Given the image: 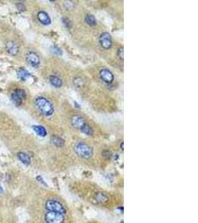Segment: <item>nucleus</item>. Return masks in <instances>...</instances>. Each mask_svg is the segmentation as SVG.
I'll return each mask as SVG.
<instances>
[{
	"label": "nucleus",
	"instance_id": "23",
	"mask_svg": "<svg viewBox=\"0 0 198 223\" xmlns=\"http://www.w3.org/2000/svg\"><path fill=\"white\" fill-rule=\"evenodd\" d=\"M36 179H37V181H39V182L42 183V184H44V185L47 186V184H46V183L45 182V181L43 180V179H42V178L40 176H37V177H36Z\"/></svg>",
	"mask_w": 198,
	"mask_h": 223
},
{
	"label": "nucleus",
	"instance_id": "14",
	"mask_svg": "<svg viewBox=\"0 0 198 223\" xmlns=\"http://www.w3.org/2000/svg\"><path fill=\"white\" fill-rule=\"evenodd\" d=\"M49 81L55 88H60L62 86V81L57 76L51 75L49 77Z\"/></svg>",
	"mask_w": 198,
	"mask_h": 223
},
{
	"label": "nucleus",
	"instance_id": "25",
	"mask_svg": "<svg viewBox=\"0 0 198 223\" xmlns=\"http://www.w3.org/2000/svg\"><path fill=\"white\" fill-rule=\"evenodd\" d=\"M2 192H3V188H2V187L1 186V184H0V194H2Z\"/></svg>",
	"mask_w": 198,
	"mask_h": 223
},
{
	"label": "nucleus",
	"instance_id": "8",
	"mask_svg": "<svg viewBox=\"0 0 198 223\" xmlns=\"http://www.w3.org/2000/svg\"><path fill=\"white\" fill-rule=\"evenodd\" d=\"M99 77L103 82L110 84L114 81V77L113 73L108 69H102L99 71Z\"/></svg>",
	"mask_w": 198,
	"mask_h": 223
},
{
	"label": "nucleus",
	"instance_id": "18",
	"mask_svg": "<svg viewBox=\"0 0 198 223\" xmlns=\"http://www.w3.org/2000/svg\"><path fill=\"white\" fill-rule=\"evenodd\" d=\"M94 199L99 203H105L108 201V197L103 193H96L94 196Z\"/></svg>",
	"mask_w": 198,
	"mask_h": 223
},
{
	"label": "nucleus",
	"instance_id": "12",
	"mask_svg": "<svg viewBox=\"0 0 198 223\" xmlns=\"http://www.w3.org/2000/svg\"><path fill=\"white\" fill-rule=\"evenodd\" d=\"M16 74H17L18 78L22 81H25L28 78L31 77V74L25 69H24V68H19L17 70Z\"/></svg>",
	"mask_w": 198,
	"mask_h": 223
},
{
	"label": "nucleus",
	"instance_id": "21",
	"mask_svg": "<svg viewBox=\"0 0 198 223\" xmlns=\"http://www.w3.org/2000/svg\"><path fill=\"white\" fill-rule=\"evenodd\" d=\"M117 56L119 57V58L120 60H123L124 58V49H123V47H120L117 51Z\"/></svg>",
	"mask_w": 198,
	"mask_h": 223
},
{
	"label": "nucleus",
	"instance_id": "1",
	"mask_svg": "<svg viewBox=\"0 0 198 223\" xmlns=\"http://www.w3.org/2000/svg\"><path fill=\"white\" fill-rule=\"evenodd\" d=\"M35 105L42 114L45 116L52 115L54 112V106L47 98L38 97L35 101Z\"/></svg>",
	"mask_w": 198,
	"mask_h": 223
},
{
	"label": "nucleus",
	"instance_id": "20",
	"mask_svg": "<svg viewBox=\"0 0 198 223\" xmlns=\"http://www.w3.org/2000/svg\"><path fill=\"white\" fill-rule=\"evenodd\" d=\"M50 51L52 54H54V55H57V56H61L62 54V51L59 49V47L56 46H51L50 47Z\"/></svg>",
	"mask_w": 198,
	"mask_h": 223
},
{
	"label": "nucleus",
	"instance_id": "16",
	"mask_svg": "<svg viewBox=\"0 0 198 223\" xmlns=\"http://www.w3.org/2000/svg\"><path fill=\"white\" fill-rule=\"evenodd\" d=\"M33 129L38 136H41V137H45L47 135V131H46L45 128L44 126L40 125H34L32 126Z\"/></svg>",
	"mask_w": 198,
	"mask_h": 223
},
{
	"label": "nucleus",
	"instance_id": "4",
	"mask_svg": "<svg viewBox=\"0 0 198 223\" xmlns=\"http://www.w3.org/2000/svg\"><path fill=\"white\" fill-rule=\"evenodd\" d=\"M47 223H63L65 221L64 214L60 213L53 212V211H48L45 216Z\"/></svg>",
	"mask_w": 198,
	"mask_h": 223
},
{
	"label": "nucleus",
	"instance_id": "17",
	"mask_svg": "<svg viewBox=\"0 0 198 223\" xmlns=\"http://www.w3.org/2000/svg\"><path fill=\"white\" fill-rule=\"evenodd\" d=\"M85 20H86V23L91 27L93 26H95L96 25V19L95 16L92 14H87L85 18Z\"/></svg>",
	"mask_w": 198,
	"mask_h": 223
},
{
	"label": "nucleus",
	"instance_id": "22",
	"mask_svg": "<svg viewBox=\"0 0 198 223\" xmlns=\"http://www.w3.org/2000/svg\"><path fill=\"white\" fill-rule=\"evenodd\" d=\"M16 6H17V8L19 10V11H25V5L22 2L18 3V4L16 5Z\"/></svg>",
	"mask_w": 198,
	"mask_h": 223
},
{
	"label": "nucleus",
	"instance_id": "10",
	"mask_svg": "<svg viewBox=\"0 0 198 223\" xmlns=\"http://www.w3.org/2000/svg\"><path fill=\"white\" fill-rule=\"evenodd\" d=\"M37 19L39 22L43 26H49L51 23V19L49 15L45 11H39L37 14Z\"/></svg>",
	"mask_w": 198,
	"mask_h": 223
},
{
	"label": "nucleus",
	"instance_id": "6",
	"mask_svg": "<svg viewBox=\"0 0 198 223\" xmlns=\"http://www.w3.org/2000/svg\"><path fill=\"white\" fill-rule=\"evenodd\" d=\"M99 43L104 49H111L112 46V38L109 32H103L99 38Z\"/></svg>",
	"mask_w": 198,
	"mask_h": 223
},
{
	"label": "nucleus",
	"instance_id": "15",
	"mask_svg": "<svg viewBox=\"0 0 198 223\" xmlns=\"http://www.w3.org/2000/svg\"><path fill=\"white\" fill-rule=\"evenodd\" d=\"M51 141L56 147H62L65 145V141L62 138L57 136H52L51 138Z\"/></svg>",
	"mask_w": 198,
	"mask_h": 223
},
{
	"label": "nucleus",
	"instance_id": "3",
	"mask_svg": "<svg viewBox=\"0 0 198 223\" xmlns=\"http://www.w3.org/2000/svg\"><path fill=\"white\" fill-rule=\"evenodd\" d=\"M45 208L48 211L60 213L62 214H65L66 213V210L62 204L54 199H49L45 203Z\"/></svg>",
	"mask_w": 198,
	"mask_h": 223
},
{
	"label": "nucleus",
	"instance_id": "7",
	"mask_svg": "<svg viewBox=\"0 0 198 223\" xmlns=\"http://www.w3.org/2000/svg\"><path fill=\"white\" fill-rule=\"evenodd\" d=\"M26 60L34 68H38L40 65V59L38 54L34 51H30L26 54Z\"/></svg>",
	"mask_w": 198,
	"mask_h": 223
},
{
	"label": "nucleus",
	"instance_id": "13",
	"mask_svg": "<svg viewBox=\"0 0 198 223\" xmlns=\"http://www.w3.org/2000/svg\"><path fill=\"white\" fill-rule=\"evenodd\" d=\"M17 157L19 160L21 161L22 164H25V165H28L31 164V157L29 155L25 152H19L18 153Z\"/></svg>",
	"mask_w": 198,
	"mask_h": 223
},
{
	"label": "nucleus",
	"instance_id": "19",
	"mask_svg": "<svg viewBox=\"0 0 198 223\" xmlns=\"http://www.w3.org/2000/svg\"><path fill=\"white\" fill-rule=\"evenodd\" d=\"M81 132L84 133V134L87 135V136H91L93 134V129L91 126H89L88 124H85L80 127Z\"/></svg>",
	"mask_w": 198,
	"mask_h": 223
},
{
	"label": "nucleus",
	"instance_id": "5",
	"mask_svg": "<svg viewBox=\"0 0 198 223\" xmlns=\"http://www.w3.org/2000/svg\"><path fill=\"white\" fill-rule=\"evenodd\" d=\"M11 100L16 106H20L26 98L25 91L23 89H17L11 93Z\"/></svg>",
	"mask_w": 198,
	"mask_h": 223
},
{
	"label": "nucleus",
	"instance_id": "9",
	"mask_svg": "<svg viewBox=\"0 0 198 223\" xmlns=\"http://www.w3.org/2000/svg\"><path fill=\"white\" fill-rule=\"evenodd\" d=\"M6 51L9 54L12 56H16L17 54L19 53V46H18L17 43H16L14 41H8V42L6 43Z\"/></svg>",
	"mask_w": 198,
	"mask_h": 223
},
{
	"label": "nucleus",
	"instance_id": "2",
	"mask_svg": "<svg viewBox=\"0 0 198 223\" xmlns=\"http://www.w3.org/2000/svg\"><path fill=\"white\" fill-rule=\"evenodd\" d=\"M74 150L76 153L82 159H89L93 156L92 148L86 143H77L74 146Z\"/></svg>",
	"mask_w": 198,
	"mask_h": 223
},
{
	"label": "nucleus",
	"instance_id": "24",
	"mask_svg": "<svg viewBox=\"0 0 198 223\" xmlns=\"http://www.w3.org/2000/svg\"><path fill=\"white\" fill-rule=\"evenodd\" d=\"M63 20H64V21H63V22H64V23H65V26H66V27H69V23H70V21L69 20V19H63Z\"/></svg>",
	"mask_w": 198,
	"mask_h": 223
},
{
	"label": "nucleus",
	"instance_id": "11",
	"mask_svg": "<svg viewBox=\"0 0 198 223\" xmlns=\"http://www.w3.org/2000/svg\"><path fill=\"white\" fill-rule=\"evenodd\" d=\"M85 124H86V120L81 115H74L71 118V124L75 128L80 129L81 126Z\"/></svg>",
	"mask_w": 198,
	"mask_h": 223
}]
</instances>
